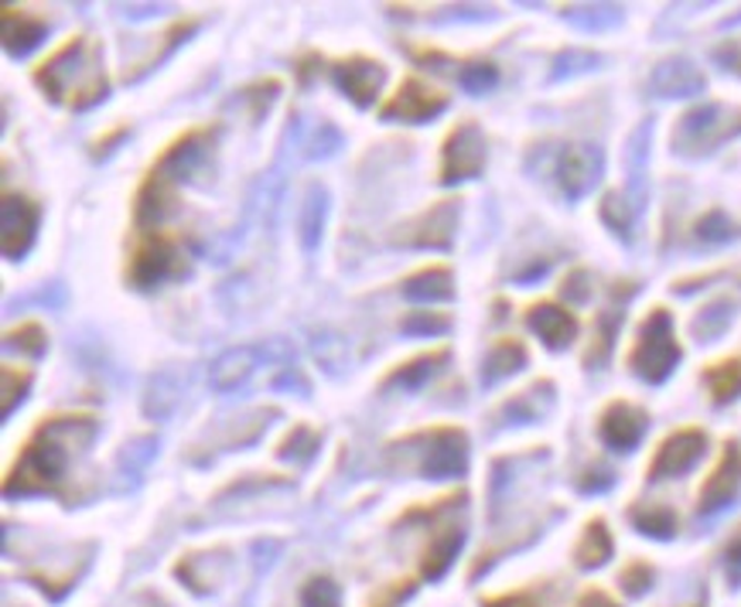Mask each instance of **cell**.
<instances>
[{"label":"cell","instance_id":"obj_21","mask_svg":"<svg viewBox=\"0 0 741 607\" xmlns=\"http://www.w3.org/2000/svg\"><path fill=\"white\" fill-rule=\"evenodd\" d=\"M639 294V283L636 280H618L612 287V304L595 317V335H592V345L584 352V369H605L608 358H612V348H615V338L622 332V321H626V301Z\"/></svg>","mask_w":741,"mask_h":607},{"label":"cell","instance_id":"obj_45","mask_svg":"<svg viewBox=\"0 0 741 607\" xmlns=\"http://www.w3.org/2000/svg\"><path fill=\"white\" fill-rule=\"evenodd\" d=\"M738 236L741 226L724 209H711L693 222V239L705 242V247H724V242H734Z\"/></svg>","mask_w":741,"mask_h":607},{"label":"cell","instance_id":"obj_61","mask_svg":"<svg viewBox=\"0 0 741 607\" xmlns=\"http://www.w3.org/2000/svg\"><path fill=\"white\" fill-rule=\"evenodd\" d=\"M165 8H158V4H137V8H124V14L127 18H134V21H140V18H150V14H161Z\"/></svg>","mask_w":741,"mask_h":607},{"label":"cell","instance_id":"obj_10","mask_svg":"<svg viewBox=\"0 0 741 607\" xmlns=\"http://www.w3.org/2000/svg\"><path fill=\"white\" fill-rule=\"evenodd\" d=\"M461 226V198L448 195L431 201L417 216L389 229L386 242L394 250H424V253H451Z\"/></svg>","mask_w":741,"mask_h":607},{"label":"cell","instance_id":"obj_51","mask_svg":"<svg viewBox=\"0 0 741 607\" xmlns=\"http://www.w3.org/2000/svg\"><path fill=\"white\" fill-rule=\"evenodd\" d=\"M574 489H577L581 495H605V492L615 489V471H612L608 464H602V461L584 464V468L574 474Z\"/></svg>","mask_w":741,"mask_h":607},{"label":"cell","instance_id":"obj_28","mask_svg":"<svg viewBox=\"0 0 741 607\" xmlns=\"http://www.w3.org/2000/svg\"><path fill=\"white\" fill-rule=\"evenodd\" d=\"M281 417L278 407H253V410H243L237 417H229L219 430H216V454L222 451H250L253 443H260V437L270 430V423H274Z\"/></svg>","mask_w":741,"mask_h":607},{"label":"cell","instance_id":"obj_43","mask_svg":"<svg viewBox=\"0 0 741 607\" xmlns=\"http://www.w3.org/2000/svg\"><path fill=\"white\" fill-rule=\"evenodd\" d=\"M4 348L18 352L21 358H34L38 362V358H45V352H49V332H45L42 321L28 317V321H21V325H11L4 332Z\"/></svg>","mask_w":741,"mask_h":607},{"label":"cell","instance_id":"obj_11","mask_svg":"<svg viewBox=\"0 0 741 607\" xmlns=\"http://www.w3.org/2000/svg\"><path fill=\"white\" fill-rule=\"evenodd\" d=\"M489 165V140L486 130L479 127V119L465 116L445 134L441 140V160H438V185L455 188L465 181L482 178Z\"/></svg>","mask_w":741,"mask_h":607},{"label":"cell","instance_id":"obj_30","mask_svg":"<svg viewBox=\"0 0 741 607\" xmlns=\"http://www.w3.org/2000/svg\"><path fill=\"white\" fill-rule=\"evenodd\" d=\"M530 366V352L520 338L505 335V338H495L482 358V369H479V383L482 389H492L505 379H513L516 373H523Z\"/></svg>","mask_w":741,"mask_h":607},{"label":"cell","instance_id":"obj_27","mask_svg":"<svg viewBox=\"0 0 741 607\" xmlns=\"http://www.w3.org/2000/svg\"><path fill=\"white\" fill-rule=\"evenodd\" d=\"M523 321H526V328L547 345L551 352H564V348H571L574 345V338H577V317L567 311V307H561V304H554V301H536V304H530L526 307V314H523Z\"/></svg>","mask_w":741,"mask_h":607},{"label":"cell","instance_id":"obj_40","mask_svg":"<svg viewBox=\"0 0 741 607\" xmlns=\"http://www.w3.org/2000/svg\"><path fill=\"white\" fill-rule=\"evenodd\" d=\"M34 373L28 366H0V423H8L31 396Z\"/></svg>","mask_w":741,"mask_h":607},{"label":"cell","instance_id":"obj_26","mask_svg":"<svg viewBox=\"0 0 741 607\" xmlns=\"http://www.w3.org/2000/svg\"><path fill=\"white\" fill-rule=\"evenodd\" d=\"M400 294L404 301H410L414 307H438V304H451L458 297V283H455V270L448 263H427L414 273H407L400 280Z\"/></svg>","mask_w":741,"mask_h":607},{"label":"cell","instance_id":"obj_39","mask_svg":"<svg viewBox=\"0 0 741 607\" xmlns=\"http://www.w3.org/2000/svg\"><path fill=\"white\" fill-rule=\"evenodd\" d=\"M161 451V437L158 433H137L131 437L121 451H116V474L121 478H134L140 481L144 471L150 468V461Z\"/></svg>","mask_w":741,"mask_h":607},{"label":"cell","instance_id":"obj_56","mask_svg":"<svg viewBox=\"0 0 741 607\" xmlns=\"http://www.w3.org/2000/svg\"><path fill=\"white\" fill-rule=\"evenodd\" d=\"M410 594H414V580H394L389 587H383V590L373 594L369 607H400Z\"/></svg>","mask_w":741,"mask_h":607},{"label":"cell","instance_id":"obj_23","mask_svg":"<svg viewBox=\"0 0 741 607\" xmlns=\"http://www.w3.org/2000/svg\"><path fill=\"white\" fill-rule=\"evenodd\" d=\"M451 366V348L448 345H438L431 352H420V355H410L407 362H397L394 369H386L383 379H379V393H420L431 386L445 369Z\"/></svg>","mask_w":741,"mask_h":607},{"label":"cell","instance_id":"obj_19","mask_svg":"<svg viewBox=\"0 0 741 607\" xmlns=\"http://www.w3.org/2000/svg\"><path fill=\"white\" fill-rule=\"evenodd\" d=\"M554 402H557V386L551 379H536L526 389L505 396L499 402L495 414H492V420H495L492 427L495 430H505V427H533V423H543V420L551 417Z\"/></svg>","mask_w":741,"mask_h":607},{"label":"cell","instance_id":"obj_35","mask_svg":"<svg viewBox=\"0 0 741 607\" xmlns=\"http://www.w3.org/2000/svg\"><path fill=\"white\" fill-rule=\"evenodd\" d=\"M322 440H325V433H322L319 427H311V423H294V427L278 440L274 458H278V461H288V464H294V468H304V464H311V461L319 458Z\"/></svg>","mask_w":741,"mask_h":607},{"label":"cell","instance_id":"obj_36","mask_svg":"<svg viewBox=\"0 0 741 607\" xmlns=\"http://www.w3.org/2000/svg\"><path fill=\"white\" fill-rule=\"evenodd\" d=\"M615 553V540L608 533V522L605 519H592L588 525H584V533L574 546V563L581 566V571H598V566H605Z\"/></svg>","mask_w":741,"mask_h":607},{"label":"cell","instance_id":"obj_9","mask_svg":"<svg viewBox=\"0 0 741 607\" xmlns=\"http://www.w3.org/2000/svg\"><path fill=\"white\" fill-rule=\"evenodd\" d=\"M680 362H683V345L677 342L674 314L667 307H649V314L639 321L629 358H626L629 373L643 379L646 386H662L677 373Z\"/></svg>","mask_w":741,"mask_h":607},{"label":"cell","instance_id":"obj_49","mask_svg":"<svg viewBox=\"0 0 741 607\" xmlns=\"http://www.w3.org/2000/svg\"><path fill=\"white\" fill-rule=\"evenodd\" d=\"M294 607H342V590L328 574H315L301 584Z\"/></svg>","mask_w":741,"mask_h":607},{"label":"cell","instance_id":"obj_14","mask_svg":"<svg viewBox=\"0 0 741 607\" xmlns=\"http://www.w3.org/2000/svg\"><path fill=\"white\" fill-rule=\"evenodd\" d=\"M38 229H42V201L8 188L0 198V247L11 263L28 260L38 242Z\"/></svg>","mask_w":741,"mask_h":607},{"label":"cell","instance_id":"obj_3","mask_svg":"<svg viewBox=\"0 0 741 607\" xmlns=\"http://www.w3.org/2000/svg\"><path fill=\"white\" fill-rule=\"evenodd\" d=\"M31 83L62 109L86 113L109 100V75L103 42L93 34H72L31 69Z\"/></svg>","mask_w":741,"mask_h":607},{"label":"cell","instance_id":"obj_58","mask_svg":"<svg viewBox=\"0 0 741 607\" xmlns=\"http://www.w3.org/2000/svg\"><path fill=\"white\" fill-rule=\"evenodd\" d=\"M322 69H325V59H322L319 52H304V55L294 62V75H298V83H301V86H311V79L322 75Z\"/></svg>","mask_w":741,"mask_h":607},{"label":"cell","instance_id":"obj_53","mask_svg":"<svg viewBox=\"0 0 741 607\" xmlns=\"http://www.w3.org/2000/svg\"><path fill=\"white\" fill-rule=\"evenodd\" d=\"M315 355H319L322 366L335 376L338 366H345V342L335 338V335H319L315 338Z\"/></svg>","mask_w":741,"mask_h":607},{"label":"cell","instance_id":"obj_12","mask_svg":"<svg viewBox=\"0 0 741 607\" xmlns=\"http://www.w3.org/2000/svg\"><path fill=\"white\" fill-rule=\"evenodd\" d=\"M448 106H451V96L445 90H438L435 83H427L420 75H404L400 86L379 103L376 116L383 124L417 127V124H431V119H438Z\"/></svg>","mask_w":741,"mask_h":607},{"label":"cell","instance_id":"obj_15","mask_svg":"<svg viewBox=\"0 0 741 607\" xmlns=\"http://www.w3.org/2000/svg\"><path fill=\"white\" fill-rule=\"evenodd\" d=\"M328 75H332V86H335L348 103L359 106V109H369V106H376L379 96H383V86H386L389 69H386V62L356 52V55L335 59V62L328 65Z\"/></svg>","mask_w":741,"mask_h":607},{"label":"cell","instance_id":"obj_17","mask_svg":"<svg viewBox=\"0 0 741 607\" xmlns=\"http://www.w3.org/2000/svg\"><path fill=\"white\" fill-rule=\"evenodd\" d=\"M708 454V433L700 427H680L674 433H667L659 440V448L646 468L649 481H670V478H683L687 471H693Z\"/></svg>","mask_w":741,"mask_h":607},{"label":"cell","instance_id":"obj_22","mask_svg":"<svg viewBox=\"0 0 741 607\" xmlns=\"http://www.w3.org/2000/svg\"><path fill=\"white\" fill-rule=\"evenodd\" d=\"M646 90L656 100H690L708 90V75L700 72V65L687 55H670L653 65Z\"/></svg>","mask_w":741,"mask_h":607},{"label":"cell","instance_id":"obj_8","mask_svg":"<svg viewBox=\"0 0 741 607\" xmlns=\"http://www.w3.org/2000/svg\"><path fill=\"white\" fill-rule=\"evenodd\" d=\"M741 137V106L731 103H700L690 106L683 116H677L674 134H670V150L687 160H700L718 154L724 144Z\"/></svg>","mask_w":741,"mask_h":607},{"label":"cell","instance_id":"obj_4","mask_svg":"<svg viewBox=\"0 0 741 607\" xmlns=\"http://www.w3.org/2000/svg\"><path fill=\"white\" fill-rule=\"evenodd\" d=\"M383 464L424 481H455L472 468V437L458 423H431L394 437L383 448Z\"/></svg>","mask_w":741,"mask_h":607},{"label":"cell","instance_id":"obj_32","mask_svg":"<svg viewBox=\"0 0 741 607\" xmlns=\"http://www.w3.org/2000/svg\"><path fill=\"white\" fill-rule=\"evenodd\" d=\"M226 571H229L226 550H219V553H212V550L209 553H188L175 563V577L195 594H212L219 587V580L226 577Z\"/></svg>","mask_w":741,"mask_h":607},{"label":"cell","instance_id":"obj_44","mask_svg":"<svg viewBox=\"0 0 741 607\" xmlns=\"http://www.w3.org/2000/svg\"><path fill=\"white\" fill-rule=\"evenodd\" d=\"M561 18L581 31H608V28L622 24L626 11L618 4H571V8H561Z\"/></svg>","mask_w":741,"mask_h":607},{"label":"cell","instance_id":"obj_1","mask_svg":"<svg viewBox=\"0 0 741 607\" xmlns=\"http://www.w3.org/2000/svg\"><path fill=\"white\" fill-rule=\"evenodd\" d=\"M96 440L100 420L93 414L65 410L42 417L4 474V499L52 495L62 505H80L86 495H93L90 489H83V481L90 474V454Z\"/></svg>","mask_w":741,"mask_h":607},{"label":"cell","instance_id":"obj_50","mask_svg":"<svg viewBox=\"0 0 741 607\" xmlns=\"http://www.w3.org/2000/svg\"><path fill=\"white\" fill-rule=\"evenodd\" d=\"M31 304H38L42 311H62V307L69 304L65 283H62V280H45L42 287H34V291H28V294H21V297L8 301V311H14V307H31Z\"/></svg>","mask_w":741,"mask_h":607},{"label":"cell","instance_id":"obj_5","mask_svg":"<svg viewBox=\"0 0 741 607\" xmlns=\"http://www.w3.org/2000/svg\"><path fill=\"white\" fill-rule=\"evenodd\" d=\"M465 515H468V492H451L431 505H414L400 515V522L427 530V543L420 550V574L427 580H441L451 571L455 556L468 540Z\"/></svg>","mask_w":741,"mask_h":607},{"label":"cell","instance_id":"obj_2","mask_svg":"<svg viewBox=\"0 0 741 607\" xmlns=\"http://www.w3.org/2000/svg\"><path fill=\"white\" fill-rule=\"evenodd\" d=\"M219 140L222 124L188 127L150 160L134 191V229H165V222L181 209V188L199 185L216 171Z\"/></svg>","mask_w":741,"mask_h":607},{"label":"cell","instance_id":"obj_38","mask_svg":"<svg viewBox=\"0 0 741 607\" xmlns=\"http://www.w3.org/2000/svg\"><path fill=\"white\" fill-rule=\"evenodd\" d=\"M629 522L649 540H674L680 530V519L667 502H636L629 509Z\"/></svg>","mask_w":741,"mask_h":607},{"label":"cell","instance_id":"obj_57","mask_svg":"<svg viewBox=\"0 0 741 607\" xmlns=\"http://www.w3.org/2000/svg\"><path fill=\"white\" fill-rule=\"evenodd\" d=\"M714 62H718L724 72L741 75V38H728L724 45H718V49H714Z\"/></svg>","mask_w":741,"mask_h":607},{"label":"cell","instance_id":"obj_31","mask_svg":"<svg viewBox=\"0 0 741 607\" xmlns=\"http://www.w3.org/2000/svg\"><path fill=\"white\" fill-rule=\"evenodd\" d=\"M649 140H653V119H643V124L629 134L626 144V191L633 198V206L643 212L646 198H649Z\"/></svg>","mask_w":741,"mask_h":607},{"label":"cell","instance_id":"obj_60","mask_svg":"<svg viewBox=\"0 0 741 607\" xmlns=\"http://www.w3.org/2000/svg\"><path fill=\"white\" fill-rule=\"evenodd\" d=\"M554 266V257H543V260H533L526 270L516 273V283H523V287H530V283H536L540 276H547V270Z\"/></svg>","mask_w":741,"mask_h":607},{"label":"cell","instance_id":"obj_52","mask_svg":"<svg viewBox=\"0 0 741 607\" xmlns=\"http://www.w3.org/2000/svg\"><path fill=\"white\" fill-rule=\"evenodd\" d=\"M561 291H564V297L571 301V304H588L592 301V273L584 270V266H577V270H571L567 276H564V283H561Z\"/></svg>","mask_w":741,"mask_h":607},{"label":"cell","instance_id":"obj_37","mask_svg":"<svg viewBox=\"0 0 741 607\" xmlns=\"http://www.w3.org/2000/svg\"><path fill=\"white\" fill-rule=\"evenodd\" d=\"M700 383L708 386V396L714 407H728L741 396V355H728L721 362H711V366L700 373Z\"/></svg>","mask_w":741,"mask_h":607},{"label":"cell","instance_id":"obj_18","mask_svg":"<svg viewBox=\"0 0 741 607\" xmlns=\"http://www.w3.org/2000/svg\"><path fill=\"white\" fill-rule=\"evenodd\" d=\"M649 433V414L629 399H612L598 417V440L615 454H633Z\"/></svg>","mask_w":741,"mask_h":607},{"label":"cell","instance_id":"obj_48","mask_svg":"<svg viewBox=\"0 0 741 607\" xmlns=\"http://www.w3.org/2000/svg\"><path fill=\"white\" fill-rule=\"evenodd\" d=\"M342 147H345V134L332 124V119H322V124L304 137L301 154L307 160H332Z\"/></svg>","mask_w":741,"mask_h":607},{"label":"cell","instance_id":"obj_16","mask_svg":"<svg viewBox=\"0 0 741 607\" xmlns=\"http://www.w3.org/2000/svg\"><path fill=\"white\" fill-rule=\"evenodd\" d=\"M202 28V18H178L168 28L154 31V34H140L137 42L144 52L137 55H124V83H140L154 69H161L185 42H191V34Z\"/></svg>","mask_w":741,"mask_h":607},{"label":"cell","instance_id":"obj_25","mask_svg":"<svg viewBox=\"0 0 741 607\" xmlns=\"http://www.w3.org/2000/svg\"><path fill=\"white\" fill-rule=\"evenodd\" d=\"M49 31L52 24L42 14H34L28 8H14V4L0 8V34H4L0 42H4V52L18 62L28 59L34 49H42Z\"/></svg>","mask_w":741,"mask_h":607},{"label":"cell","instance_id":"obj_42","mask_svg":"<svg viewBox=\"0 0 741 607\" xmlns=\"http://www.w3.org/2000/svg\"><path fill=\"white\" fill-rule=\"evenodd\" d=\"M451 325H455V317L448 311H435V307H414L397 321L400 335H407V338H441L451 332Z\"/></svg>","mask_w":741,"mask_h":607},{"label":"cell","instance_id":"obj_59","mask_svg":"<svg viewBox=\"0 0 741 607\" xmlns=\"http://www.w3.org/2000/svg\"><path fill=\"white\" fill-rule=\"evenodd\" d=\"M724 571H728V580L731 584L741 580V525L731 533V540L724 546Z\"/></svg>","mask_w":741,"mask_h":607},{"label":"cell","instance_id":"obj_20","mask_svg":"<svg viewBox=\"0 0 741 607\" xmlns=\"http://www.w3.org/2000/svg\"><path fill=\"white\" fill-rule=\"evenodd\" d=\"M741 492V443L738 440H724L721 458L711 468L708 481L700 484L697 495V515H718L724 512Z\"/></svg>","mask_w":741,"mask_h":607},{"label":"cell","instance_id":"obj_13","mask_svg":"<svg viewBox=\"0 0 741 607\" xmlns=\"http://www.w3.org/2000/svg\"><path fill=\"white\" fill-rule=\"evenodd\" d=\"M284 362L291 366L294 362V348L284 342V338H270L263 345H237V348H226L212 358L209 366V383L216 393H232L250 383V376L260 369V362Z\"/></svg>","mask_w":741,"mask_h":607},{"label":"cell","instance_id":"obj_33","mask_svg":"<svg viewBox=\"0 0 741 607\" xmlns=\"http://www.w3.org/2000/svg\"><path fill=\"white\" fill-rule=\"evenodd\" d=\"M738 297L731 294H721V297H711L705 307H700L693 317H690V338L700 342V345H711V342H721L728 335V328L734 325L738 317Z\"/></svg>","mask_w":741,"mask_h":607},{"label":"cell","instance_id":"obj_24","mask_svg":"<svg viewBox=\"0 0 741 607\" xmlns=\"http://www.w3.org/2000/svg\"><path fill=\"white\" fill-rule=\"evenodd\" d=\"M188 389V369L181 366H161L158 373H150L140 393V414L154 423H165L178 414L181 399Z\"/></svg>","mask_w":741,"mask_h":607},{"label":"cell","instance_id":"obj_54","mask_svg":"<svg viewBox=\"0 0 741 607\" xmlns=\"http://www.w3.org/2000/svg\"><path fill=\"white\" fill-rule=\"evenodd\" d=\"M653 566L649 563H629L626 571H622V587H626V594H633V597H639V594H646L649 587H653Z\"/></svg>","mask_w":741,"mask_h":607},{"label":"cell","instance_id":"obj_7","mask_svg":"<svg viewBox=\"0 0 741 607\" xmlns=\"http://www.w3.org/2000/svg\"><path fill=\"white\" fill-rule=\"evenodd\" d=\"M526 168L533 175H551L567 201H581L592 195L605 175V150L598 144L577 140V144H536L526 157Z\"/></svg>","mask_w":741,"mask_h":607},{"label":"cell","instance_id":"obj_46","mask_svg":"<svg viewBox=\"0 0 741 607\" xmlns=\"http://www.w3.org/2000/svg\"><path fill=\"white\" fill-rule=\"evenodd\" d=\"M455 79H458V86H461V93H468V96H489L495 86H499V65L495 62H486V59H479V62H465L458 72H455Z\"/></svg>","mask_w":741,"mask_h":607},{"label":"cell","instance_id":"obj_47","mask_svg":"<svg viewBox=\"0 0 741 607\" xmlns=\"http://www.w3.org/2000/svg\"><path fill=\"white\" fill-rule=\"evenodd\" d=\"M602 55L592 52V49H564L554 55L551 62V83H564V79H574V75H584V72H595L602 69Z\"/></svg>","mask_w":741,"mask_h":607},{"label":"cell","instance_id":"obj_55","mask_svg":"<svg viewBox=\"0 0 741 607\" xmlns=\"http://www.w3.org/2000/svg\"><path fill=\"white\" fill-rule=\"evenodd\" d=\"M127 137H131V124H116V127L103 130V134L90 144V147H93L90 154H93L96 160H103V157H109V154L121 150V144H124Z\"/></svg>","mask_w":741,"mask_h":607},{"label":"cell","instance_id":"obj_34","mask_svg":"<svg viewBox=\"0 0 741 607\" xmlns=\"http://www.w3.org/2000/svg\"><path fill=\"white\" fill-rule=\"evenodd\" d=\"M639 209L633 206V198L622 191V188H612L605 191V198L598 201V219L605 222V229L622 239V242H633L636 239V226H639Z\"/></svg>","mask_w":741,"mask_h":607},{"label":"cell","instance_id":"obj_6","mask_svg":"<svg viewBox=\"0 0 741 607\" xmlns=\"http://www.w3.org/2000/svg\"><path fill=\"white\" fill-rule=\"evenodd\" d=\"M185 276H191V257L181 236L168 229H134L124 260V280L131 291L150 294Z\"/></svg>","mask_w":741,"mask_h":607},{"label":"cell","instance_id":"obj_29","mask_svg":"<svg viewBox=\"0 0 741 607\" xmlns=\"http://www.w3.org/2000/svg\"><path fill=\"white\" fill-rule=\"evenodd\" d=\"M328 209H332V195L322 181H311L301 195V209H298V239L301 250L311 257L319 253L322 239H325V226H328Z\"/></svg>","mask_w":741,"mask_h":607},{"label":"cell","instance_id":"obj_41","mask_svg":"<svg viewBox=\"0 0 741 607\" xmlns=\"http://www.w3.org/2000/svg\"><path fill=\"white\" fill-rule=\"evenodd\" d=\"M281 90H284V83L278 75L257 79V83L237 90V106L250 116V124H263V119L270 116V109H274V103L281 100Z\"/></svg>","mask_w":741,"mask_h":607}]
</instances>
